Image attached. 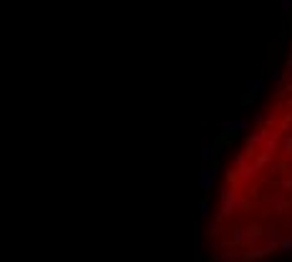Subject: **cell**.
Masks as SVG:
<instances>
[{
  "label": "cell",
  "instance_id": "obj_1",
  "mask_svg": "<svg viewBox=\"0 0 292 262\" xmlns=\"http://www.w3.org/2000/svg\"><path fill=\"white\" fill-rule=\"evenodd\" d=\"M204 247L214 262L292 252V53L216 184Z\"/></svg>",
  "mask_w": 292,
  "mask_h": 262
}]
</instances>
